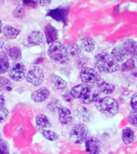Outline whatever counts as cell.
Listing matches in <instances>:
<instances>
[{
    "instance_id": "obj_1",
    "label": "cell",
    "mask_w": 137,
    "mask_h": 154,
    "mask_svg": "<svg viewBox=\"0 0 137 154\" xmlns=\"http://www.w3.org/2000/svg\"><path fill=\"white\" fill-rule=\"evenodd\" d=\"M95 67L99 72L114 73L120 69V64L115 60L111 54L100 52L96 54L94 59Z\"/></svg>"
},
{
    "instance_id": "obj_2",
    "label": "cell",
    "mask_w": 137,
    "mask_h": 154,
    "mask_svg": "<svg viewBox=\"0 0 137 154\" xmlns=\"http://www.w3.org/2000/svg\"><path fill=\"white\" fill-rule=\"evenodd\" d=\"M47 55L53 62L58 64H66L70 60L67 47L59 41H56L49 46Z\"/></svg>"
},
{
    "instance_id": "obj_3",
    "label": "cell",
    "mask_w": 137,
    "mask_h": 154,
    "mask_svg": "<svg viewBox=\"0 0 137 154\" xmlns=\"http://www.w3.org/2000/svg\"><path fill=\"white\" fill-rule=\"evenodd\" d=\"M96 109L108 117H113L120 112V104L116 100L110 96L101 97L96 103Z\"/></svg>"
},
{
    "instance_id": "obj_4",
    "label": "cell",
    "mask_w": 137,
    "mask_h": 154,
    "mask_svg": "<svg viewBox=\"0 0 137 154\" xmlns=\"http://www.w3.org/2000/svg\"><path fill=\"white\" fill-rule=\"evenodd\" d=\"M90 132L87 126L83 123L77 124L70 132V140L74 144H82L89 138Z\"/></svg>"
},
{
    "instance_id": "obj_5",
    "label": "cell",
    "mask_w": 137,
    "mask_h": 154,
    "mask_svg": "<svg viewBox=\"0 0 137 154\" xmlns=\"http://www.w3.org/2000/svg\"><path fill=\"white\" fill-rule=\"evenodd\" d=\"M26 80L33 86L38 87L41 85L44 80V73L43 69L38 66L31 67L26 75Z\"/></svg>"
},
{
    "instance_id": "obj_6",
    "label": "cell",
    "mask_w": 137,
    "mask_h": 154,
    "mask_svg": "<svg viewBox=\"0 0 137 154\" xmlns=\"http://www.w3.org/2000/svg\"><path fill=\"white\" fill-rule=\"evenodd\" d=\"M26 67L23 63H14L8 70V75L14 81L20 82L26 78Z\"/></svg>"
},
{
    "instance_id": "obj_7",
    "label": "cell",
    "mask_w": 137,
    "mask_h": 154,
    "mask_svg": "<svg viewBox=\"0 0 137 154\" xmlns=\"http://www.w3.org/2000/svg\"><path fill=\"white\" fill-rule=\"evenodd\" d=\"M79 77L83 84H88V85L96 84L100 79L98 72L88 67L82 68L79 73Z\"/></svg>"
},
{
    "instance_id": "obj_8",
    "label": "cell",
    "mask_w": 137,
    "mask_h": 154,
    "mask_svg": "<svg viewBox=\"0 0 137 154\" xmlns=\"http://www.w3.org/2000/svg\"><path fill=\"white\" fill-rule=\"evenodd\" d=\"M69 13V8L67 7H59L55 9L50 10L47 13V16H50L55 21L62 22L64 24L67 23V15Z\"/></svg>"
},
{
    "instance_id": "obj_9",
    "label": "cell",
    "mask_w": 137,
    "mask_h": 154,
    "mask_svg": "<svg viewBox=\"0 0 137 154\" xmlns=\"http://www.w3.org/2000/svg\"><path fill=\"white\" fill-rule=\"evenodd\" d=\"M102 150V143L96 137H89L85 141V151L88 154H99Z\"/></svg>"
},
{
    "instance_id": "obj_10",
    "label": "cell",
    "mask_w": 137,
    "mask_h": 154,
    "mask_svg": "<svg viewBox=\"0 0 137 154\" xmlns=\"http://www.w3.org/2000/svg\"><path fill=\"white\" fill-rule=\"evenodd\" d=\"M91 88H92L91 87V85L86 84H79L78 85L74 86L71 89L70 94L73 97V99H79L80 100Z\"/></svg>"
},
{
    "instance_id": "obj_11",
    "label": "cell",
    "mask_w": 137,
    "mask_h": 154,
    "mask_svg": "<svg viewBox=\"0 0 137 154\" xmlns=\"http://www.w3.org/2000/svg\"><path fill=\"white\" fill-rule=\"evenodd\" d=\"M58 117L61 125H69L73 121V116L69 108L61 107L58 111Z\"/></svg>"
},
{
    "instance_id": "obj_12",
    "label": "cell",
    "mask_w": 137,
    "mask_h": 154,
    "mask_svg": "<svg viewBox=\"0 0 137 154\" xmlns=\"http://www.w3.org/2000/svg\"><path fill=\"white\" fill-rule=\"evenodd\" d=\"M44 35H45V38L47 44L55 43L58 41V38H59L58 30L50 23L47 24L44 27Z\"/></svg>"
},
{
    "instance_id": "obj_13",
    "label": "cell",
    "mask_w": 137,
    "mask_h": 154,
    "mask_svg": "<svg viewBox=\"0 0 137 154\" xmlns=\"http://www.w3.org/2000/svg\"><path fill=\"white\" fill-rule=\"evenodd\" d=\"M49 96H50V90L46 87H43L32 92L31 100L35 103H41L45 101L49 97Z\"/></svg>"
},
{
    "instance_id": "obj_14",
    "label": "cell",
    "mask_w": 137,
    "mask_h": 154,
    "mask_svg": "<svg viewBox=\"0 0 137 154\" xmlns=\"http://www.w3.org/2000/svg\"><path fill=\"white\" fill-rule=\"evenodd\" d=\"M44 35L39 31H33L29 34L26 38L27 43L30 46L40 45L44 42Z\"/></svg>"
},
{
    "instance_id": "obj_15",
    "label": "cell",
    "mask_w": 137,
    "mask_h": 154,
    "mask_svg": "<svg viewBox=\"0 0 137 154\" xmlns=\"http://www.w3.org/2000/svg\"><path fill=\"white\" fill-rule=\"evenodd\" d=\"M79 46L81 50H84L86 52H92L96 48V42L93 38L89 36H83L79 38Z\"/></svg>"
},
{
    "instance_id": "obj_16",
    "label": "cell",
    "mask_w": 137,
    "mask_h": 154,
    "mask_svg": "<svg viewBox=\"0 0 137 154\" xmlns=\"http://www.w3.org/2000/svg\"><path fill=\"white\" fill-rule=\"evenodd\" d=\"M100 98V93L99 92L98 90L91 88L80 99V102L84 104H90L92 103H96Z\"/></svg>"
},
{
    "instance_id": "obj_17",
    "label": "cell",
    "mask_w": 137,
    "mask_h": 154,
    "mask_svg": "<svg viewBox=\"0 0 137 154\" xmlns=\"http://www.w3.org/2000/svg\"><path fill=\"white\" fill-rule=\"evenodd\" d=\"M111 55L117 63H123L126 60H127L128 55L124 50L123 46L118 45L113 48Z\"/></svg>"
},
{
    "instance_id": "obj_18",
    "label": "cell",
    "mask_w": 137,
    "mask_h": 154,
    "mask_svg": "<svg viewBox=\"0 0 137 154\" xmlns=\"http://www.w3.org/2000/svg\"><path fill=\"white\" fill-rule=\"evenodd\" d=\"M123 47L131 58H137V42L132 38H128L123 42Z\"/></svg>"
},
{
    "instance_id": "obj_19",
    "label": "cell",
    "mask_w": 137,
    "mask_h": 154,
    "mask_svg": "<svg viewBox=\"0 0 137 154\" xmlns=\"http://www.w3.org/2000/svg\"><path fill=\"white\" fill-rule=\"evenodd\" d=\"M76 116L80 121L82 122H90L93 119V114L91 110L88 108L84 107V106H80L77 108Z\"/></svg>"
},
{
    "instance_id": "obj_20",
    "label": "cell",
    "mask_w": 137,
    "mask_h": 154,
    "mask_svg": "<svg viewBox=\"0 0 137 154\" xmlns=\"http://www.w3.org/2000/svg\"><path fill=\"white\" fill-rule=\"evenodd\" d=\"M50 81L52 86L58 91H64L67 88V83L62 77L56 74H52L50 77Z\"/></svg>"
},
{
    "instance_id": "obj_21",
    "label": "cell",
    "mask_w": 137,
    "mask_h": 154,
    "mask_svg": "<svg viewBox=\"0 0 137 154\" xmlns=\"http://www.w3.org/2000/svg\"><path fill=\"white\" fill-rule=\"evenodd\" d=\"M96 84H97V90L99 93L110 95V94H112L115 91V85H113L112 84H110L108 82L99 79Z\"/></svg>"
},
{
    "instance_id": "obj_22",
    "label": "cell",
    "mask_w": 137,
    "mask_h": 154,
    "mask_svg": "<svg viewBox=\"0 0 137 154\" xmlns=\"http://www.w3.org/2000/svg\"><path fill=\"white\" fill-rule=\"evenodd\" d=\"M51 123L48 117L44 114H38L35 117V126L39 130H45V128L51 127Z\"/></svg>"
},
{
    "instance_id": "obj_23",
    "label": "cell",
    "mask_w": 137,
    "mask_h": 154,
    "mask_svg": "<svg viewBox=\"0 0 137 154\" xmlns=\"http://www.w3.org/2000/svg\"><path fill=\"white\" fill-rule=\"evenodd\" d=\"M2 33L7 39H15L20 35V31L14 26L7 25L2 27Z\"/></svg>"
},
{
    "instance_id": "obj_24",
    "label": "cell",
    "mask_w": 137,
    "mask_h": 154,
    "mask_svg": "<svg viewBox=\"0 0 137 154\" xmlns=\"http://www.w3.org/2000/svg\"><path fill=\"white\" fill-rule=\"evenodd\" d=\"M6 54L8 58L12 60L14 63L19 62L22 59V50L18 47H11L8 48L6 51Z\"/></svg>"
},
{
    "instance_id": "obj_25",
    "label": "cell",
    "mask_w": 137,
    "mask_h": 154,
    "mask_svg": "<svg viewBox=\"0 0 137 154\" xmlns=\"http://www.w3.org/2000/svg\"><path fill=\"white\" fill-rule=\"evenodd\" d=\"M122 140L125 144H132L135 140V135L131 128H125L122 131Z\"/></svg>"
},
{
    "instance_id": "obj_26",
    "label": "cell",
    "mask_w": 137,
    "mask_h": 154,
    "mask_svg": "<svg viewBox=\"0 0 137 154\" xmlns=\"http://www.w3.org/2000/svg\"><path fill=\"white\" fill-rule=\"evenodd\" d=\"M10 61L5 51L0 52V75L4 74L9 70Z\"/></svg>"
},
{
    "instance_id": "obj_27",
    "label": "cell",
    "mask_w": 137,
    "mask_h": 154,
    "mask_svg": "<svg viewBox=\"0 0 137 154\" xmlns=\"http://www.w3.org/2000/svg\"><path fill=\"white\" fill-rule=\"evenodd\" d=\"M67 51H68V54H69V56H72V57L74 58H78L81 55V48L79 46V44L77 43H72V44H70L68 47H67Z\"/></svg>"
},
{
    "instance_id": "obj_28",
    "label": "cell",
    "mask_w": 137,
    "mask_h": 154,
    "mask_svg": "<svg viewBox=\"0 0 137 154\" xmlns=\"http://www.w3.org/2000/svg\"><path fill=\"white\" fill-rule=\"evenodd\" d=\"M135 67V62L133 58H129L123 63L121 66L120 67V70L123 72H130V71H133Z\"/></svg>"
},
{
    "instance_id": "obj_29",
    "label": "cell",
    "mask_w": 137,
    "mask_h": 154,
    "mask_svg": "<svg viewBox=\"0 0 137 154\" xmlns=\"http://www.w3.org/2000/svg\"><path fill=\"white\" fill-rule=\"evenodd\" d=\"M41 134L46 140H47L49 141H55L59 138V136L57 132L51 131V130H42Z\"/></svg>"
},
{
    "instance_id": "obj_30",
    "label": "cell",
    "mask_w": 137,
    "mask_h": 154,
    "mask_svg": "<svg viewBox=\"0 0 137 154\" xmlns=\"http://www.w3.org/2000/svg\"><path fill=\"white\" fill-rule=\"evenodd\" d=\"M12 90L11 82L9 79H7L6 77L1 76L0 75V92L3 91H10Z\"/></svg>"
},
{
    "instance_id": "obj_31",
    "label": "cell",
    "mask_w": 137,
    "mask_h": 154,
    "mask_svg": "<svg viewBox=\"0 0 137 154\" xmlns=\"http://www.w3.org/2000/svg\"><path fill=\"white\" fill-rule=\"evenodd\" d=\"M62 107L61 105V102H60L59 100L58 99H53L51 100L47 104V108L48 109L52 112H56L59 111L60 108Z\"/></svg>"
},
{
    "instance_id": "obj_32",
    "label": "cell",
    "mask_w": 137,
    "mask_h": 154,
    "mask_svg": "<svg viewBox=\"0 0 137 154\" xmlns=\"http://www.w3.org/2000/svg\"><path fill=\"white\" fill-rule=\"evenodd\" d=\"M0 154H10V149L7 142L0 138Z\"/></svg>"
},
{
    "instance_id": "obj_33",
    "label": "cell",
    "mask_w": 137,
    "mask_h": 154,
    "mask_svg": "<svg viewBox=\"0 0 137 154\" xmlns=\"http://www.w3.org/2000/svg\"><path fill=\"white\" fill-rule=\"evenodd\" d=\"M9 115V110L6 107H0V124H2L7 120Z\"/></svg>"
},
{
    "instance_id": "obj_34",
    "label": "cell",
    "mask_w": 137,
    "mask_h": 154,
    "mask_svg": "<svg viewBox=\"0 0 137 154\" xmlns=\"http://www.w3.org/2000/svg\"><path fill=\"white\" fill-rule=\"evenodd\" d=\"M13 16L14 18H18V19H20V18H23L24 16V9L23 7H21V6H18V7L14 10V11L12 13Z\"/></svg>"
},
{
    "instance_id": "obj_35",
    "label": "cell",
    "mask_w": 137,
    "mask_h": 154,
    "mask_svg": "<svg viewBox=\"0 0 137 154\" xmlns=\"http://www.w3.org/2000/svg\"><path fill=\"white\" fill-rule=\"evenodd\" d=\"M128 122L134 127H137V112L132 111L128 116Z\"/></svg>"
},
{
    "instance_id": "obj_36",
    "label": "cell",
    "mask_w": 137,
    "mask_h": 154,
    "mask_svg": "<svg viewBox=\"0 0 137 154\" xmlns=\"http://www.w3.org/2000/svg\"><path fill=\"white\" fill-rule=\"evenodd\" d=\"M130 105H131V108H132V111L137 112V92L133 94L132 97H131Z\"/></svg>"
},
{
    "instance_id": "obj_37",
    "label": "cell",
    "mask_w": 137,
    "mask_h": 154,
    "mask_svg": "<svg viewBox=\"0 0 137 154\" xmlns=\"http://www.w3.org/2000/svg\"><path fill=\"white\" fill-rule=\"evenodd\" d=\"M77 64L78 67H82L84 65H85L87 63V57L84 56V55H80L78 59H77Z\"/></svg>"
},
{
    "instance_id": "obj_38",
    "label": "cell",
    "mask_w": 137,
    "mask_h": 154,
    "mask_svg": "<svg viewBox=\"0 0 137 154\" xmlns=\"http://www.w3.org/2000/svg\"><path fill=\"white\" fill-rule=\"evenodd\" d=\"M24 7H33L35 8L38 6V1H24L23 2Z\"/></svg>"
},
{
    "instance_id": "obj_39",
    "label": "cell",
    "mask_w": 137,
    "mask_h": 154,
    "mask_svg": "<svg viewBox=\"0 0 137 154\" xmlns=\"http://www.w3.org/2000/svg\"><path fill=\"white\" fill-rule=\"evenodd\" d=\"M38 3L42 7H47L48 5L51 3V1H47V0H43V1H38Z\"/></svg>"
},
{
    "instance_id": "obj_40",
    "label": "cell",
    "mask_w": 137,
    "mask_h": 154,
    "mask_svg": "<svg viewBox=\"0 0 137 154\" xmlns=\"http://www.w3.org/2000/svg\"><path fill=\"white\" fill-rule=\"evenodd\" d=\"M63 99H64L65 100L67 101V102H70V101H72L73 100V97L71 96V94L70 92H67L65 95H63Z\"/></svg>"
},
{
    "instance_id": "obj_41",
    "label": "cell",
    "mask_w": 137,
    "mask_h": 154,
    "mask_svg": "<svg viewBox=\"0 0 137 154\" xmlns=\"http://www.w3.org/2000/svg\"><path fill=\"white\" fill-rule=\"evenodd\" d=\"M5 97L2 92H0V107H4Z\"/></svg>"
},
{
    "instance_id": "obj_42",
    "label": "cell",
    "mask_w": 137,
    "mask_h": 154,
    "mask_svg": "<svg viewBox=\"0 0 137 154\" xmlns=\"http://www.w3.org/2000/svg\"><path fill=\"white\" fill-rule=\"evenodd\" d=\"M2 21L0 20V34L2 33Z\"/></svg>"
},
{
    "instance_id": "obj_43",
    "label": "cell",
    "mask_w": 137,
    "mask_h": 154,
    "mask_svg": "<svg viewBox=\"0 0 137 154\" xmlns=\"http://www.w3.org/2000/svg\"><path fill=\"white\" fill-rule=\"evenodd\" d=\"M2 3H3V1H2V0H0V5L2 4Z\"/></svg>"
},
{
    "instance_id": "obj_44",
    "label": "cell",
    "mask_w": 137,
    "mask_h": 154,
    "mask_svg": "<svg viewBox=\"0 0 137 154\" xmlns=\"http://www.w3.org/2000/svg\"><path fill=\"white\" fill-rule=\"evenodd\" d=\"M14 154H15V153H14Z\"/></svg>"
}]
</instances>
